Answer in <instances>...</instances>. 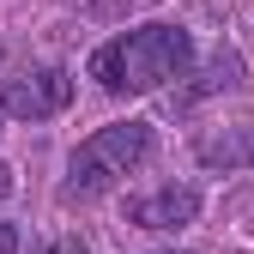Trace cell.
<instances>
[{
	"label": "cell",
	"instance_id": "obj_1",
	"mask_svg": "<svg viewBox=\"0 0 254 254\" xmlns=\"http://www.w3.org/2000/svg\"><path fill=\"white\" fill-rule=\"evenodd\" d=\"M194 61V43H188L182 24H139V30H121L109 37L97 55H91V79L103 91H157L182 79V67Z\"/></svg>",
	"mask_w": 254,
	"mask_h": 254
},
{
	"label": "cell",
	"instance_id": "obj_2",
	"mask_svg": "<svg viewBox=\"0 0 254 254\" xmlns=\"http://www.w3.org/2000/svg\"><path fill=\"white\" fill-rule=\"evenodd\" d=\"M151 157V121H109L67 157V200H91Z\"/></svg>",
	"mask_w": 254,
	"mask_h": 254
},
{
	"label": "cell",
	"instance_id": "obj_3",
	"mask_svg": "<svg viewBox=\"0 0 254 254\" xmlns=\"http://www.w3.org/2000/svg\"><path fill=\"white\" fill-rule=\"evenodd\" d=\"M73 103V79L67 67H30L24 79H6L0 85V109L18 115V121H49Z\"/></svg>",
	"mask_w": 254,
	"mask_h": 254
},
{
	"label": "cell",
	"instance_id": "obj_4",
	"mask_svg": "<svg viewBox=\"0 0 254 254\" xmlns=\"http://www.w3.org/2000/svg\"><path fill=\"white\" fill-rule=\"evenodd\" d=\"M194 212H200V188H151V194L139 200H127V224L133 230H182V224H194Z\"/></svg>",
	"mask_w": 254,
	"mask_h": 254
},
{
	"label": "cell",
	"instance_id": "obj_5",
	"mask_svg": "<svg viewBox=\"0 0 254 254\" xmlns=\"http://www.w3.org/2000/svg\"><path fill=\"white\" fill-rule=\"evenodd\" d=\"M194 151H200V164H224V170H236V164H254V121H242V127H206V133L194 139Z\"/></svg>",
	"mask_w": 254,
	"mask_h": 254
},
{
	"label": "cell",
	"instance_id": "obj_6",
	"mask_svg": "<svg viewBox=\"0 0 254 254\" xmlns=\"http://www.w3.org/2000/svg\"><path fill=\"white\" fill-rule=\"evenodd\" d=\"M0 254H18V230L6 224V218H0Z\"/></svg>",
	"mask_w": 254,
	"mask_h": 254
},
{
	"label": "cell",
	"instance_id": "obj_7",
	"mask_svg": "<svg viewBox=\"0 0 254 254\" xmlns=\"http://www.w3.org/2000/svg\"><path fill=\"white\" fill-rule=\"evenodd\" d=\"M6 194H12V170L0 164V200H6Z\"/></svg>",
	"mask_w": 254,
	"mask_h": 254
},
{
	"label": "cell",
	"instance_id": "obj_8",
	"mask_svg": "<svg viewBox=\"0 0 254 254\" xmlns=\"http://www.w3.org/2000/svg\"><path fill=\"white\" fill-rule=\"evenodd\" d=\"M0 55H6V49H0Z\"/></svg>",
	"mask_w": 254,
	"mask_h": 254
}]
</instances>
